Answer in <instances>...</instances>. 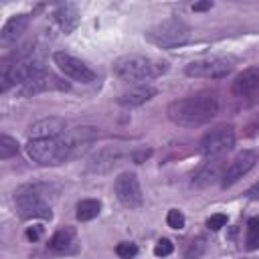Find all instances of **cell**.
Returning a JSON list of instances; mask_svg holds the SVG:
<instances>
[{
  "instance_id": "cell-25",
  "label": "cell",
  "mask_w": 259,
  "mask_h": 259,
  "mask_svg": "<svg viewBox=\"0 0 259 259\" xmlns=\"http://www.w3.org/2000/svg\"><path fill=\"white\" fill-rule=\"evenodd\" d=\"M115 253H117V257H121V259H134V257L138 255V247H136L134 243H119V245L115 247Z\"/></svg>"
},
{
  "instance_id": "cell-21",
  "label": "cell",
  "mask_w": 259,
  "mask_h": 259,
  "mask_svg": "<svg viewBox=\"0 0 259 259\" xmlns=\"http://www.w3.org/2000/svg\"><path fill=\"white\" fill-rule=\"evenodd\" d=\"M247 249L249 251H255L259 249V217H253L249 223H247Z\"/></svg>"
},
{
  "instance_id": "cell-10",
  "label": "cell",
  "mask_w": 259,
  "mask_h": 259,
  "mask_svg": "<svg viewBox=\"0 0 259 259\" xmlns=\"http://www.w3.org/2000/svg\"><path fill=\"white\" fill-rule=\"evenodd\" d=\"M255 162H257V156H255V152H251V150H243L241 154H237V156L231 160V164L223 170L221 186H223V188L233 186L239 178H243V176L255 166Z\"/></svg>"
},
{
  "instance_id": "cell-27",
  "label": "cell",
  "mask_w": 259,
  "mask_h": 259,
  "mask_svg": "<svg viewBox=\"0 0 259 259\" xmlns=\"http://www.w3.org/2000/svg\"><path fill=\"white\" fill-rule=\"evenodd\" d=\"M227 225V214H223V212H217V214H210L208 217V221H206V227L208 229H212V231H219L221 227H225Z\"/></svg>"
},
{
  "instance_id": "cell-26",
  "label": "cell",
  "mask_w": 259,
  "mask_h": 259,
  "mask_svg": "<svg viewBox=\"0 0 259 259\" xmlns=\"http://www.w3.org/2000/svg\"><path fill=\"white\" fill-rule=\"evenodd\" d=\"M172 251H174V245H172L168 239L158 241L156 247H154V255H156V257H166V255H170Z\"/></svg>"
},
{
  "instance_id": "cell-18",
  "label": "cell",
  "mask_w": 259,
  "mask_h": 259,
  "mask_svg": "<svg viewBox=\"0 0 259 259\" xmlns=\"http://www.w3.org/2000/svg\"><path fill=\"white\" fill-rule=\"evenodd\" d=\"M221 162H206L196 174H194V178H192V184L194 186H198V188H204V186H210L217 178H223V174H221Z\"/></svg>"
},
{
  "instance_id": "cell-16",
  "label": "cell",
  "mask_w": 259,
  "mask_h": 259,
  "mask_svg": "<svg viewBox=\"0 0 259 259\" xmlns=\"http://www.w3.org/2000/svg\"><path fill=\"white\" fill-rule=\"evenodd\" d=\"M49 249L55 253H69L75 249V229L63 227L49 239Z\"/></svg>"
},
{
  "instance_id": "cell-2",
  "label": "cell",
  "mask_w": 259,
  "mask_h": 259,
  "mask_svg": "<svg viewBox=\"0 0 259 259\" xmlns=\"http://www.w3.org/2000/svg\"><path fill=\"white\" fill-rule=\"evenodd\" d=\"M166 71H168V63L154 57H144V55H123L113 63V73L125 83L156 79Z\"/></svg>"
},
{
  "instance_id": "cell-19",
  "label": "cell",
  "mask_w": 259,
  "mask_h": 259,
  "mask_svg": "<svg viewBox=\"0 0 259 259\" xmlns=\"http://www.w3.org/2000/svg\"><path fill=\"white\" fill-rule=\"evenodd\" d=\"M117 162H119V152L117 150H101L91 158V170L105 172V170L113 168Z\"/></svg>"
},
{
  "instance_id": "cell-4",
  "label": "cell",
  "mask_w": 259,
  "mask_h": 259,
  "mask_svg": "<svg viewBox=\"0 0 259 259\" xmlns=\"http://www.w3.org/2000/svg\"><path fill=\"white\" fill-rule=\"evenodd\" d=\"M146 40L160 47V49H174V47H180L188 40L190 36V26L182 20V18H166L154 26H150L146 32H144Z\"/></svg>"
},
{
  "instance_id": "cell-6",
  "label": "cell",
  "mask_w": 259,
  "mask_h": 259,
  "mask_svg": "<svg viewBox=\"0 0 259 259\" xmlns=\"http://www.w3.org/2000/svg\"><path fill=\"white\" fill-rule=\"evenodd\" d=\"M233 67H235V59L231 57H206L188 63L184 73L196 79H223L233 71Z\"/></svg>"
},
{
  "instance_id": "cell-8",
  "label": "cell",
  "mask_w": 259,
  "mask_h": 259,
  "mask_svg": "<svg viewBox=\"0 0 259 259\" xmlns=\"http://www.w3.org/2000/svg\"><path fill=\"white\" fill-rule=\"evenodd\" d=\"M113 190H115L117 200L127 208H140L144 202L140 180L134 172H121L113 182Z\"/></svg>"
},
{
  "instance_id": "cell-12",
  "label": "cell",
  "mask_w": 259,
  "mask_h": 259,
  "mask_svg": "<svg viewBox=\"0 0 259 259\" xmlns=\"http://www.w3.org/2000/svg\"><path fill=\"white\" fill-rule=\"evenodd\" d=\"M233 93L243 99L259 101V67L245 69L233 81Z\"/></svg>"
},
{
  "instance_id": "cell-14",
  "label": "cell",
  "mask_w": 259,
  "mask_h": 259,
  "mask_svg": "<svg viewBox=\"0 0 259 259\" xmlns=\"http://www.w3.org/2000/svg\"><path fill=\"white\" fill-rule=\"evenodd\" d=\"M26 26H28V14H16V16H12V18H8L6 24L2 26L0 42H2V45L14 42L16 38L22 36V32L26 30Z\"/></svg>"
},
{
  "instance_id": "cell-11",
  "label": "cell",
  "mask_w": 259,
  "mask_h": 259,
  "mask_svg": "<svg viewBox=\"0 0 259 259\" xmlns=\"http://www.w3.org/2000/svg\"><path fill=\"white\" fill-rule=\"evenodd\" d=\"M67 121L63 117H55V115H49V117H40L36 121H32L26 130L28 138L30 140H47V138H63L67 134Z\"/></svg>"
},
{
  "instance_id": "cell-9",
  "label": "cell",
  "mask_w": 259,
  "mask_h": 259,
  "mask_svg": "<svg viewBox=\"0 0 259 259\" xmlns=\"http://www.w3.org/2000/svg\"><path fill=\"white\" fill-rule=\"evenodd\" d=\"M53 61L59 67V71L63 75H67L69 79H73V81H79V83H91V81H95L93 69L89 65H85L81 59H77V57H73V55H69L65 51H57L53 55Z\"/></svg>"
},
{
  "instance_id": "cell-24",
  "label": "cell",
  "mask_w": 259,
  "mask_h": 259,
  "mask_svg": "<svg viewBox=\"0 0 259 259\" xmlns=\"http://www.w3.org/2000/svg\"><path fill=\"white\" fill-rule=\"evenodd\" d=\"M166 223H168V227L180 231V229H184L186 219H184V214H182L178 208H172V210H168V214H166Z\"/></svg>"
},
{
  "instance_id": "cell-7",
  "label": "cell",
  "mask_w": 259,
  "mask_h": 259,
  "mask_svg": "<svg viewBox=\"0 0 259 259\" xmlns=\"http://www.w3.org/2000/svg\"><path fill=\"white\" fill-rule=\"evenodd\" d=\"M235 146V127L233 125H217L206 132L200 140V154L206 158H217L229 152Z\"/></svg>"
},
{
  "instance_id": "cell-31",
  "label": "cell",
  "mask_w": 259,
  "mask_h": 259,
  "mask_svg": "<svg viewBox=\"0 0 259 259\" xmlns=\"http://www.w3.org/2000/svg\"><path fill=\"white\" fill-rule=\"evenodd\" d=\"M208 8H212V2H210V0H206V2H198V4L192 6L194 12H202V10H208Z\"/></svg>"
},
{
  "instance_id": "cell-5",
  "label": "cell",
  "mask_w": 259,
  "mask_h": 259,
  "mask_svg": "<svg viewBox=\"0 0 259 259\" xmlns=\"http://www.w3.org/2000/svg\"><path fill=\"white\" fill-rule=\"evenodd\" d=\"M71 144L65 138H47V140H28L26 154L32 162L40 166L63 164L71 154Z\"/></svg>"
},
{
  "instance_id": "cell-22",
  "label": "cell",
  "mask_w": 259,
  "mask_h": 259,
  "mask_svg": "<svg viewBox=\"0 0 259 259\" xmlns=\"http://www.w3.org/2000/svg\"><path fill=\"white\" fill-rule=\"evenodd\" d=\"M14 154H18V142H16L12 136L2 134V136H0V158H2V160H8V158H12Z\"/></svg>"
},
{
  "instance_id": "cell-13",
  "label": "cell",
  "mask_w": 259,
  "mask_h": 259,
  "mask_svg": "<svg viewBox=\"0 0 259 259\" xmlns=\"http://www.w3.org/2000/svg\"><path fill=\"white\" fill-rule=\"evenodd\" d=\"M49 89H67V85L61 83L57 77H53L49 71H42L36 77L22 83L18 87V93L22 97H30V95H36V93H42V91H49Z\"/></svg>"
},
{
  "instance_id": "cell-17",
  "label": "cell",
  "mask_w": 259,
  "mask_h": 259,
  "mask_svg": "<svg viewBox=\"0 0 259 259\" xmlns=\"http://www.w3.org/2000/svg\"><path fill=\"white\" fill-rule=\"evenodd\" d=\"M55 20H57L59 28H61L65 34H69V32H73V30L77 28V24H79V12H77V8H75L73 4H61V6L55 10Z\"/></svg>"
},
{
  "instance_id": "cell-30",
  "label": "cell",
  "mask_w": 259,
  "mask_h": 259,
  "mask_svg": "<svg viewBox=\"0 0 259 259\" xmlns=\"http://www.w3.org/2000/svg\"><path fill=\"white\" fill-rule=\"evenodd\" d=\"M247 196H249L251 200H259V182H255V184L247 190Z\"/></svg>"
},
{
  "instance_id": "cell-1",
  "label": "cell",
  "mask_w": 259,
  "mask_h": 259,
  "mask_svg": "<svg viewBox=\"0 0 259 259\" xmlns=\"http://www.w3.org/2000/svg\"><path fill=\"white\" fill-rule=\"evenodd\" d=\"M168 119L182 127H196L210 121L219 113V99L210 91H200L182 99H174L168 109Z\"/></svg>"
},
{
  "instance_id": "cell-23",
  "label": "cell",
  "mask_w": 259,
  "mask_h": 259,
  "mask_svg": "<svg viewBox=\"0 0 259 259\" xmlns=\"http://www.w3.org/2000/svg\"><path fill=\"white\" fill-rule=\"evenodd\" d=\"M204 249H206V243H204V239H192L188 245H186V249H184V259H198L202 253H204Z\"/></svg>"
},
{
  "instance_id": "cell-15",
  "label": "cell",
  "mask_w": 259,
  "mask_h": 259,
  "mask_svg": "<svg viewBox=\"0 0 259 259\" xmlns=\"http://www.w3.org/2000/svg\"><path fill=\"white\" fill-rule=\"evenodd\" d=\"M154 95H156V89L152 85H136L134 89L121 93L117 97V103L125 105V107H136V105H142V103L150 101Z\"/></svg>"
},
{
  "instance_id": "cell-3",
  "label": "cell",
  "mask_w": 259,
  "mask_h": 259,
  "mask_svg": "<svg viewBox=\"0 0 259 259\" xmlns=\"http://www.w3.org/2000/svg\"><path fill=\"white\" fill-rule=\"evenodd\" d=\"M16 210L22 219H51L53 210L47 200V186L42 184H26L14 192Z\"/></svg>"
},
{
  "instance_id": "cell-20",
  "label": "cell",
  "mask_w": 259,
  "mask_h": 259,
  "mask_svg": "<svg viewBox=\"0 0 259 259\" xmlns=\"http://www.w3.org/2000/svg\"><path fill=\"white\" fill-rule=\"evenodd\" d=\"M101 210V202L95 200V198H85L77 204V219L79 221H91L99 214Z\"/></svg>"
},
{
  "instance_id": "cell-28",
  "label": "cell",
  "mask_w": 259,
  "mask_h": 259,
  "mask_svg": "<svg viewBox=\"0 0 259 259\" xmlns=\"http://www.w3.org/2000/svg\"><path fill=\"white\" fill-rule=\"evenodd\" d=\"M40 235H42V227H30V229H26V239H30V241H38Z\"/></svg>"
},
{
  "instance_id": "cell-29",
  "label": "cell",
  "mask_w": 259,
  "mask_h": 259,
  "mask_svg": "<svg viewBox=\"0 0 259 259\" xmlns=\"http://www.w3.org/2000/svg\"><path fill=\"white\" fill-rule=\"evenodd\" d=\"M150 154H152V150H140V152L132 154V158H134V162H138V164H140V162H144V160H146Z\"/></svg>"
}]
</instances>
